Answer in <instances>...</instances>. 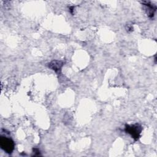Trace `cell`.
Returning a JSON list of instances; mask_svg holds the SVG:
<instances>
[{
    "instance_id": "1",
    "label": "cell",
    "mask_w": 157,
    "mask_h": 157,
    "mask_svg": "<svg viewBox=\"0 0 157 157\" xmlns=\"http://www.w3.org/2000/svg\"><path fill=\"white\" fill-rule=\"evenodd\" d=\"M142 130V126L138 123H136L131 125L126 124L124 127L125 132L130 134L132 138H133L135 140H137L139 139Z\"/></svg>"
},
{
    "instance_id": "2",
    "label": "cell",
    "mask_w": 157,
    "mask_h": 157,
    "mask_svg": "<svg viewBox=\"0 0 157 157\" xmlns=\"http://www.w3.org/2000/svg\"><path fill=\"white\" fill-rule=\"evenodd\" d=\"M0 145L2 149L7 153H11L15 147V144L12 139L3 136L0 139Z\"/></svg>"
},
{
    "instance_id": "3",
    "label": "cell",
    "mask_w": 157,
    "mask_h": 157,
    "mask_svg": "<svg viewBox=\"0 0 157 157\" xmlns=\"http://www.w3.org/2000/svg\"><path fill=\"white\" fill-rule=\"evenodd\" d=\"M142 4L145 7L144 9L148 17L150 18H152L154 17L155 13L156 10V6L153 5L149 1H143Z\"/></svg>"
},
{
    "instance_id": "4",
    "label": "cell",
    "mask_w": 157,
    "mask_h": 157,
    "mask_svg": "<svg viewBox=\"0 0 157 157\" xmlns=\"http://www.w3.org/2000/svg\"><path fill=\"white\" fill-rule=\"evenodd\" d=\"M64 64V62L60 60H53L48 64V67L54 71L57 74L60 73L61 67Z\"/></svg>"
},
{
    "instance_id": "5",
    "label": "cell",
    "mask_w": 157,
    "mask_h": 157,
    "mask_svg": "<svg viewBox=\"0 0 157 157\" xmlns=\"http://www.w3.org/2000/svg\"><path fill=\"white\" fill-rule=\"evenodd\" d=\"M126 29L128 32H131L133 31V27L132 25H127L126 26Z\"/></svg>"
},
{
    "instance_id": "6",
    "label": "cell",
    "mask_w": 157,
    "mask_h": 157,
    "mask_svg": "<svg viewBox=\"0 0 157 157\" xmlns=\"http://www.w3.org/2000/svg\"><path fill=\"white\" fill-rule=\"evenodd\" d=\"M33 151H34V153H35V154H34L35 156H36V155H40V151H39V150L38 148H34V149H33Z\"/></svg>"
},
{
    "instance_id": "7",
    "label": "cell",
    "mask_w": 157,
    "mask_h": 157,
    "mask_svg": "<svg viewBox=\"0 0 157 157\" xmlns=\"http://www.w3.org/2000/svg\"><path fill=\"white\" fill-rule=\"evenodd\" d=\"M74 7L73 6L69 7V11H70V12H71L72 14H74Z\"/></svg>"
}]
</instances>
